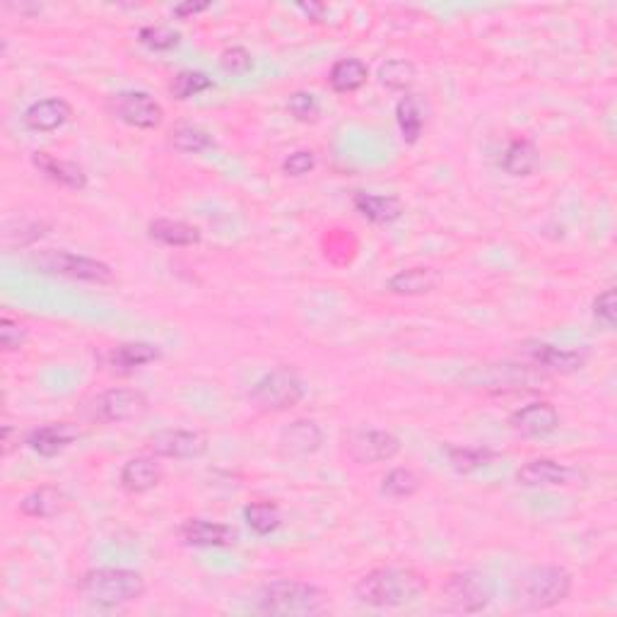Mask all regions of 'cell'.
I'll return each instance as SVG.
<instances>
[{
  "label": "cell",
  "mask_w": 617,
  "mask_h": 617,
  "mask_svg": "<svg viewBox=\"0 0 617 617\" xmlns=\"http://www.w3.org/2000/svg\"><path fill=\"white\" fill-rule=\"evenodd\" d=\"M427 591V577L405 567H381L355 584V598L372 608H401Z\"/></svg>",
  "instance_id": "cell-1"
},
{
  "label": "cell",
  "mask_w": 617,
  "mask_h": 617,
  "mask_svg": "<svg viewBox=\"0 0 617 617\" xmlns=\"http://www.w3.org/2000/svg\"><path fill=\"white\" fill-rule=\"evenodd\" d=\"M256 605L263 615L309 617L326 610L328 593L309 581L275 579L258 591Z\"/></svg>",
  "instance_id": "cell-2"
},
{
  "label": "cell",
  "mask_w": 617,
  "mask_h": 617,
  "mask_svg": "<svg viewBox=\"0 0 617 617\" xmlns=\"http://www.w3.org/2000/svg\"><path fill=\"white\" fill-rule=\"evenodd\" d=\"M572 593V574L557 564H536L514 581V603L524 610H550Z\"/></svg>",
  "instance_id": "cell-3"
},
{
  "label": "cell",
  "mask_w": 617,
  "mask_h": 617,
  "mask_svg": "<svg viewBox=\"0 0 617 617\" xmlns=\"http://www.w3.org/2000/svg\"><path fill=\"white\" fill-rule=\"evenodd\" d=\"M78 589L80 596L97 608H121L145 596V579L133 569L102 567L90 569Z\"/></svg>",
  "instance_id": "cell-4"
},
{
  "label": "cell",
  "mask_w": 617,
  "mask_h": 617,
  "mask_svg": "<svg viewBox=\"0 0 617 617\" xmlns=\"http://www.w3.org/2000/svg\"><path fill=\"white\" fill-rule=\"evenodd\" d=\"M34 268L39 273L58 275V278H70L80 282H94V285H109L114 282V270L104 261L90 256L70 254L66 249H46L32 256Z\"/></svg>",
  "instance_id": "cell-5"
},
{
  "label": "cell",
  "mask_w": 617,
  "mask_h": 617,
  "mask_svg": "<svg viewBox=\"0 0 617 617\" xmlns=\"http://www.w3.org/2000/svg\"><path fill=\"white\" fill-rule=\"evenodd\" d=\"M548 379V372L540 369L538 364H485V367H475L473 372H468L466 384L475 386V389L483 391H495V393H509V391H521L524 386L528 389H536L538 384Z\"/></svg>",
  "instance_id": "cell-6"
},
{
  "label": "cell",
  "mask_w": 617,
  "mask_h": 617,
  "mask_svg": "<svg viewBox=\"0 0 617 617\" xmlns=\"http://www.w3.org/2000/svg\"><path fill=\"white\" fill-rule=\"evenodd\" d=\"M492 598H495V584L483 572L451 574L442 586L444 608L451 613H480L492 603Z\"/></svg>",
  "instance_id": "cell-7"
},
{
  "label": "cell",
  "mask_w": 617,
  "mask_h": 617,
  "mask_svg": "<svg viewBox=\"0 0 617 617\" xmlns=\"http://www.w3.org/2000/svg\"><path fill=\"white\" fill-rule=\"evenodd\" d=\"M304 398V381L292 367H275L263 374L251 389V401L266 413L290 410Z\"/></svg>",
  "instance_id": "cell-8"
},
{
  "label": "cell",
  "mask_w": 617,
  "mask_h": 617,
  "mask_svg": "<svg viewBox=\"0 0 617 617\" xmlns=\"http://www.w3.org/2000/svg\"><path fill=\"white\" fill-rule=\"evenodd\" d=\"M111 111H114L119 121L133 128H143V131L160 128L164 121L162 104L143 90H126L114 94L111 97Z\"/></svg>",
  "instance_id": "cell-9"
},
{
  "label": "cell",
  "mask_w": 617,
  "mask_h": 617,
  "mask_svg": "<svg viewBox=\"0 0 617 617\" xmlns=\"http://www.w3.org/2000/svg\"><path fill=\"white\" fill-rule=\"evenodd\" d=\"M148 396L138 389H109L90 403V415L99 422H126L145 415Z\"/></svg>",
  "instance_id": "cell-10"
},
{
  "label": "cell",
  "mask_w": 617,
  "mask_h": 617,
  "mask_svg": "<svg viewBox=\"0 0 617 617\" xmlns=\"http://www.w3.org/2000/svg\"><path fill=\"white\" fill-rule=\"evenodd\" d=\"M348 454L355 463H381L401 454V442L384 430H355L348 437Z\"/></svg>",
  "instance_id": "cell-11"
},
{
  "label": "cell",
  "mask_w": 617,
  "mask_h": 617,
  "mask_svg": "<svg viewBox=\"0 0 617 617\" xmlns=\"http://www.w3.org/2000/svg\"><path fill=\"white\" fill-rule=\"evenodd\" d=\"M150 449L155 456L191 461L208 451V437L198 430H160L150 437Z\"/></svg>",
  "instance_id": "cell-12"
},
{
  "label": "cell",
  "mask_w": 617,
  "mask_h": 617,
  "mask_svg": "<svg viewBox=\"0 0 617 617\" xmlns=\"http://www.w3.org/2000/svg\"><path fill=\"white\" fill-rule=\"evenodd\" d=\"M509 425L521 437H548L560 427V413L552 403L536 401L514 410L509 417Z\"/></svg>",
  "instance_id": "cell-13"
},
{
  "label": "cell",
  "mask_w": 617,
  "mask_h": 617,
  "mask_svg": "<svg viewBox=\"0 0 617 617\" xmlns=\"http://www.w3.org/2000/svg\"><path fill=\"white\" fill-rule=\"evenodd\" d=\"M179 536L191 548H232L239 538L232 526L208 519H186L179 528Z\"/></svg>",
  "instance_id": "cell-14"
},
{
  "label": "cell",
  "mask_w": 617,
  "mask_h": 617,
  "mask_svg": "<svg viewBox=\"0 0 617 617\" xmlns=\"http://www.w3.org/2000/svg\"><path fill=\"white\" fill-rule=\"evenodd\" d=\"M323 444V430L314 420H295L280 432V451L287 458L316 454Z\"/></svg>",
  "instance_id": "cell-15"
},
{
  "label": "cell",
  "mask_w": 617,
  "mask_h": 617,
  "mask_svg": "<svg viewBox=\"0 0 617 617\" xmlns=\"http://www.w3.org/2000/svg\"><path fill=\"white\" fill-rule=\"evenodd\" d=\"M78 437L80 430L75 425H70V422H54V425H44L29 432L25 442L34 454L51 458L61 454V451H66Z\"/></svg>",
  "instance_id": "cell-16"
},
{
  "label": "cell",
  "mask_w": 617,
  "mask_h": 617,
  "mask_svg": "<svg viewBox=\"0 0 617 617\" xmlns=\"http://www.w3.org/2000/svg\"><path fill=\"white\" fill-rule=\"evenodd\" d=\"M73 116V107L61 97H49L34 102L25 111V126L34 133H54L61 126H66Z\"/></svg>",
  "instance_id": "cell-17"
},
{
  "label": "cell",
  "mask_w": 617,
  "mask_h": 617,
  "mask_svg": "<svg viewBox=\"0 0 617 617\" xmlns=\"http://www.w3.org/2000/svg\"><path fill=\"white\" fill-rule=\"evenodd\" d=\"M572 478L574 470L552 458H533L516 473V480L524 487H560L572 483Z\"/></svg>",
  "instance_id": "cell-18"
},
{
  "label": "cell",
  "mask_w": 617,
  "mask_h": 617,
  "mask_svg": "<svg viewBox=\"0 0 617 617\" xmlns=\"http://www.w3.org/2000/svg\"><path fill=\"white\" fill-rule=\"evenodd\" d=\"M526 355L531 357L533 364H538L545 372H557V374H572L579 372L586 364V357L577 350H560L555 345L548 343H531L526 345Z\"/></svg>",
  "instance_id": "cell-19"
},
{
  "label": "cell",
  "mask_w": 617,
  "mask_h": 617,
  "mask_svg": "<svg viewBox=\"0 0 617 617\" xmlns=\"http://www.w3.org/2000/svg\"><path fill=\"white\" fill-rule=\"evenodd\" d=\"M162 466L150 456L131 458L121 468V487L131 495H143V492L155 490L162 483Z\"/></svg>",
  "instance_id": "cell-20"
},
{
  "label": "cell",
  "mask_w": 617,
  "mask_h": 617,
  "mask_svg": "<svg viewBox=\"0 0 617 617\" xmlns=\"http://www.w3.org/2000/svg\"><path fill=\"white\" fill-rule=\"evenodd\" d=\"M352 205L364 220L374 222V225H391V222L401 220L403 203L396 196H379V193L357 191L352 196Z\"/></svg>",
  "instance_id": "cell-21"
},
{
  "label": "cell",
  "mask_w": 617,
  "mask_h": 617,
  "mask_svg": "<svg viewBox=\"0 0 617 617\" xmlns=\"http://www.w3.org/2000/svg\"><path fill=\"white\" fill-rule=\"evenodd\" d=\"M162 357V350L152 343H123L119 348L109 352V367L111 372L119 376L133 374L135 369L145 367V364L157 362Z\"/></svg>",
  "instance_id": "cell-22"
},
{
  "label": "cell",
  "mask_w": 617,
  "mask_h": 617,
  "mask_svg": "<svg viewBox=\"0 0 617 617\" xmlns=\"http://www.w3.org/2000/svg\"><path fill=\"white\" fill-rule=\"evenodd\" d=\"M32 162L39 172H44L51 181H56V184L73 188V191H85L87 188V174L82 172V167H78L75 162L58 160V157L49 155V152H34Z\"/></svg>",
  "instance_id": "cell-23"
},
{
  "label": "cell",
  "mask_w": 617,
  "mask_h": 617,
  "mask_svg": "<svg viewBox=\"0 0 617 617\" xmlns=\"http://www.w3.org/2000/svg\"><path fill=\"white\" fill-rule=\"evenodd\" d=\"M148 232L150 239H155V242H160L164 246H176V249L201 244V229L181 220H167V217H162V220H152Z\"/></svg>",
  "instance_id": "cell-24"
},
{
  "label": "cell",
  "mask_w": 617,
  "mask_h": 617,
  "mask_svg": "<svg viewBox=\"0 0 617 617\" xmlns=\"http://www.w3.org/2000/svg\"><path fill=\"white\" fill-rule=\"evenodd\" d=\"M68 497L63 495L58 487H39V490L29 492V495L20 502V511L32 519H51V516L61 514L66 509Z\"/></svg>",
  "instance_id": "cell-25"
},
{
  "label": "cell",
  "mask_w": 617,
  "mask_h": 617,
  "mask_svg": "<svg viewBox=\"0 0 617 617\" xmlns=\"http://www.w3.org/2000/svg\"><path fill=\"white\" fill-rule=\"evenodd\" d=\"M437 287V273L432 268H405L389 280V292L401 297L427 295Z\"/></svg>",
  "instance_id": "cell-26"
},
{
  "label": "cell",
  "mask_w": 617,
  "mask_h": 617,
  "mask_svg": "<svg viewBox=\"0 0 617 617\" xmlns=\"http://www.w3.org/2000/svg\"><path fill=\"white\" fill-rule=\"evenodd\" d=\"M369 78V68L367 63L360 61V58H340V61L333 63L331 73H328V82L331 87L340 94H348L360 90V87Z\"/></svg>",
  "instance_id": "cell-27"
},
{
  "label": "cell",
  "mask_w": 617,
  "mask_h": 617,
  "mask_svg": "<svg viewBox=\"0 0 617 617\" xmlns=\"http://www.w3.org/2000/svg\"><path fill=\"white\" fill-rule=\"evenodd\" d=\"M538 167V148L526 138L511 140L502 155V169L509 176H528Z\"/></svg>",
  "instance_id": "cell-28"
},
{
  "label": "cell",
  "mask_w": 617,
  "mask_h": 617,
  "mask_svg": "<svg viewBox=\"0 0 617 617\" xmlns=\"http://www.w3.org/2000/svg\"><path fill=\"white\" fill-rule=\"evenodd\" d=\"M446 458H449L451 468L461 475H470L475 470H483L492 466L497 454L487 446H446Z\"/></svg>",
  "instance_id": "cell-29"
},
{
  "label": "cell",
  "mask_w": 617,
  "mask_h": 617,
  "mask_svg": "<svg viewBox=\"0 0 617 617\" xmlns=\"http://www.w3.org/2000/svg\"><path fill=\"white\" fill-rule=\"evenodd\" d=\"M396 121H398V128H401L405 143L413 145L420 140L422 131H425V116H422L420 102H417L413 94H405V97L398 99Z\"/></svg>",
  "instance_id": "cell-30"
},
{
  "label": "cell",
  "mask_w": 617,
  "mask_h": 617,
  "mask_svg": "<svg viewBox=\"0 0 617 617\" xmlns=\"http://www.w3.org/2000/svg\"><path fill=\"white\" fill-rule=\"evenodd\" d=\"M244 521L256 536H270L282 524L280 507L273 502H251L244 507Z\"/></svg>",
  "instance_id": "cell-31"
},
{
  "label": "cell",
  "mask_w": 617,
  "mask_h": 617,
  "mask_svg": "<svg viewBox=\"0 0 617 617\" xmlns=\"http://www.w3.org/2000/svg\"><path fill=\"white\" fill-rule=\"evenodd\" d=\"M422 480L415 470L410 468H393L381 480V492L393 499H408L420 492Z\"/></svg>",
  "instance_id": "cell-32"
},
{
  "label": "cell",
  "mask_w": 617,
  "mask_h": 617,
  "mask_svg": "<svg viewBox=\"0 0 617 617\" xmlns=\"http://www.w3.org/2000/svg\"><path fill=\"white\" fill-rule=\"evenodd\" d=\"M172 145H174V150H179V152L198 155V152L213 150L215 140H213V135H210L208 131H203V128L184 123V126H176L172 131Z\"/></svg>",
  "instance_id": "cell-33"
},
{
  "label": "cell",
  "mask_w": 617,
  "mask_h": 617,
  "mask_svg": "<svg viewBox=\"0 0 617 617\" xmlns=\"http://www.w3.org/2000/svg\"><path fill=\"white\" fill-rule=\"evenodd\" d=\"M210 87H213V78H208V75L201 73V70H181L179 75H174L169 90H172L174 99L186 102V99L208 92Z\"/></svg>",
  "instance_id": "cell-34"
},
{
  "label": "cell",
  "mask_w": 617,
  "mask_h": 617,
  "mask_svg": "<svg viewBox=\"0 0 617 617\" xmlns=\"http://www.w3.org/2000/svg\"><path fill=\"white\" fill-rule=\"evenodd\" d=\"M379 80L389 90H408L415 80V66L405 58H391L379 68Z\"/></svg>",
  "instance_id": "cell-35"
},
{
  "label": "cell",
  "mask_w": 617,
  "mask_h": 617,
  "mask_svg": "<svg viewBox=\"0 0 617 617\" xmlns=\"http://www.w3.org/2000/svg\"><path fill=\"white\" fill-rule=\"evenodd\" d=\"M138 39L152 51H172L181 44V34L174 32L172 27H143Z\"/></svg>",
  "instance_id": "cell-36"
},
{
  "label": "cell",
  "mask_w": 617,
  "mask_h": 617,
  "mask_svg": "<svg viewBox=\"0 0 617 617\" xmlns=\"http://www.w3.org/2000/svg\"><path fill=\"white\" fill-rule=\"evenodd\" d=\"M287 109H290V114L295 116L297 121H302V123L316 121V119H319V114H321L319 99H316L311 92H295V94H290V99H287Z\"/></svg>",
  "instance_id": "cell-37"
},
{
  "label": "cell",
  "mask_w": 617,
  "mask_h": 617,
  "mask_svg": "<svg viewBox=\"0 0 617 617\" xmlns=\"http://www.w3.org/2000/svg\"><path fill=\"white\" fill-rule=\"evenodd\" d=\"M593 319L601 323L603 328L613 331L617 323V297L613 287L603 290L601 295L593 299Z\"/></svg>",
  "instance_id": "cell-38"
},
{
  "label": "cell",
  "mask_w": 617,
  "mask_h": 617,
  "mask_svg": "<svg viewBox=\"0 0 617 617\" xmlns=\"http://www.w3.org/2000/svg\"><path fill=\"white\" fill-rule=\"evenodd\" d=\"M29 333L27 328L22 326L20 321L10 319V316H3L0 319V345H3L5 352H15L25 348Z\"/></svg>",
  "instance_id": "cell-39"
},
{
  "label": "cell",
  "mask_w": 617,
  "mask_h": 617,
  "mask_svg": "<svg viewBox=\"0 0 617 617\" xmlns=\"http://www.w3.org/2000/svg\"><path fill=\"white\" fill-rule=\"evenodd\" d=\"M220 66L225 68L229 75H246L254 68V58H251L244 46H232V49H227L225 54H222Z\"/></svg>",
  "instance_id": "cell-40"
},
{
  "label": "cell",
  "mask_w": 617,
  "mask_h": 617,
  "mask_svg": "<svg viewBox=\"0 0 617 617\" xmlns=\"http://www.w3.org/2000/svg\"><path fill=\"white\" fill-rule=\"evenodd\" d=\"M316 167V155L311 150H297L282 162V172L287 176H307L309 172H314Z\"/></svg>",
  "instance_id": "cell-41"
},
{
  "label": "cell",
  "mask_w": 617,
  "mask_h": 617,
  "mask_svg": "<svg viewBox=\"0 0 617 617\" xmlns=\"http://www.w3.org/2000/svg\"><path fill=\"white\" fill-rule=\"evenodd\" d=\"M208 8H210V3H181L174 8V15L176 17H191V15H198V13H205Z\"/></svg>",
  "instance_id": "cell-42"
},
{
  "label": "cell",
  "mask_w": 617,
  "mask_h": 617,
  "mask_svg": "<svg viewBox=\"0 0 617 617\" xmlns=\"http://www.w3.org/2000/svg\"><path fill=\"white\" fill-rule=\"evenodd\" d=\"M299 10H302L304 15L309 17V20H314V22H321L323 20V13H326V5H319V3H302V5H297Z\"/></svg>",
  "instance_id": "cell-43"
},
{
  "label": "cell",
  "mask_w": 617,
  "mask_h": 617,
  "mask_svg": "<svg viewBox=\"0 0 617 617\" xmlns=\"http://www.w3.org/2000/svg\"><path fill=\"white\" fill-rule=\"evenodd\" d=\"M17 432H20V430H15L13 425H5V427H3V454H5V456L13 454V449H15L13 437H15Z\"/></svg>",
  "instance_id": "cell-44"
}]
</instances>
